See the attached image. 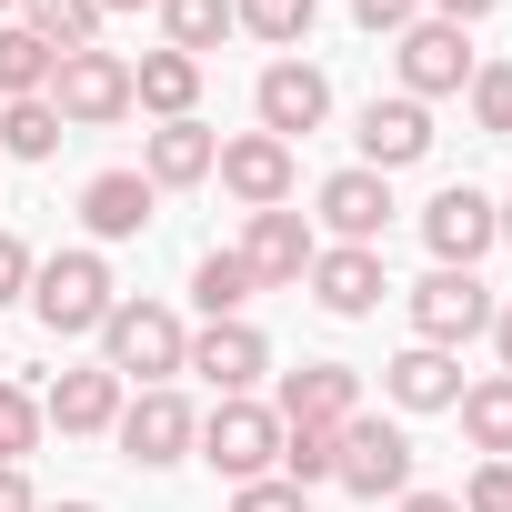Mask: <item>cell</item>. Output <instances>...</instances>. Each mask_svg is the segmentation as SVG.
<instances>
[{
	"label": "cell",
	"mask_w": 512,
	"mask_h": 512,
	"mask_svg": "<svg viewBox=\"0 0 512 512\" xmlns=\"http://www.w3.org/2000/svg\"><path fill=\"white\" fill-rule=\"evenodd\" d=\"M111 302H121V292H111V262H101V251H51V262H31V312H41L51 342L101 332Z\"/></svg>",
	"instance_id": "obj_1"
},
{
	"label": "cell",
	"mask_w": 512,
	"mask_h": 512,
	"mask_svg": "<svg viewBox=\"0 0 512 512\" xmlns=\"http://www.w3.org/2000/svg\"><path fill=\"white\" fill-rule=\"evenodd\" d=\"M181 352H191V332L161 312V302H111V322H101V372L111 382H171L181 372Z\"/></svg>",
	"instance_id": "obj_2"
},
{
	"label": "cell",
	"mask_w": 512,
	"mask_h": 512,
	"mask_svg": "<svg viewBox=\"0 0 512 512\" xmlns=\"http://www.w3.org/2000/svg\"><path fill=\"white\" fill-rule=\"evenodd\" d=\"M41 101L61 111V131H101V121L131 111V61L121 51H61V71H51Z\"/></svg>",
	"instance_id": "obj_3"
},
{
	"label": "cell",
	"mask_w": 512,
	"mask_h": 512,
	"mask_svg": "<svg viewBox=\"0 0 512 512\" xmlns=\"http://www.w3.org/2000/svg\"><path fill=\"white\" fill-rule=\"evenodd\" d=\"M332 482H342V492H362V502L412 492V432H402V422H382V412H352V422H342V462H332Z\"/></svg>",
	"instance_id": "obj_4"
},
{
	"label": "cell",
	"mask_w": 512,
	"mask_h": 512,
	"mask_svg": "<svg viewBox=\"0 0 512 512\" xmlns=\"http://www.w3.org/2000/svg\"><path fill=\"white\" fill-rule=\"evenodd\" d=\"M201 462H211L221 482H272V462H282V412L221 402V412L201 422Z\"/></svg>",
	"instance_id": "obj_5"
},
{
	"label": "cell",
	"mask_w": 512,
	"mask_h": 512,
	"mask_svg": "<svg viewBox=\"0 0 512 512\" xmlns=\"http://www.w3.org/2000/svg\"><path fill=\"white\" fill-rule=\"evenodd\" d=\"M422 241H432V262H442V272H472L482 251L502 241V201H482L472 181H452V191L422 201Z\"/></svg>",
	"instance_id": "obj_6"
},
{
	"label": "cell",
	"mask_w": 512,
	"mask_h": 512,
	"mask_svg": "<svg viewBox=\"0 0 512 512\" xmlns=\"http://www.w3.org/2000/svg\"><path fill=\"white\" fill-rule=\"evenodd\" d=\"M312 221L282 201V211H251V231H241V272H251V292H292L302 272H312Z\"/></svg>",
	"instance_id": "obj_7"
},
{
	"label": "cell",
	"mask_w": 512,
	"mask_h": 512,
	"mask_svg": "<svg viewBox=\"0 0 512 512\" xmlns=\"http://www.w3.org/2000/svg\"><path fill=\"white\" fill-rule=\"evenodd\" d=\"M392 61H402V91H412V101L472 91V71H482V61H472V31H452V21H412Z\"/></svg>",
	"instance_id": "obj_8"
},
{
	"label": "cell",
	"mask_w": 512,
	"mask_h": 512,
	"mask_svg": "<svg viewBox=\"0 0 512 512\" xmlns=\"http://www.w3.org/2000/svg\"><path fill=\"white\" fill-rule=\"evenodd\" d=\"M412 332H422L432 352H452V342L492 332V292H482L472 272H422V282H412Z\"/></svg>",
	"instance_id": "obj_9"
},
{
	"label": "cell",
	"mask_w": 512,
	"mask_h": 512,
	"mask_svg": "<svg viewBox=\"0 0 512 512\" xmlns=\"http://www.w3.org/2000/svg\"><path fill=\"white\" fill-rule=\"evenodd\" d=\"M111 432H121V452H131L141 472H161V462H181V452L201 442V422H191V402H181L171 382H151L141 402H121V422H111Z\"/></svg>",
	"instance_id": "obj_10"
},
{
	"label": "cell",
	"mask_w": 512,
	"mask_h": 512,
	"mask_svg": "<svg viewBox=\"0 0 512 512\" xmlns=\"http://www.w3.org/2000/svg\"><path fill=\"white\" fill-rule=\"evenodd\" d=\"M221 191L241 201V211H282L292 201V141H272V131H241V141H221Z\"/></svg>",
	"instance_id": "obj_11"
},
{
	"label": "cell",
	"mask_w": 512,
	"mask_h": 512,
	"mask_svg": "<svg viewBox=\"0 0 512 512\" xmlns=\"http://www.w3.org/2000/svg\"><path fill=\"white\" fill-rule=\"evenodd\" d=\"M181 372H201V382H211L221 402H241L251 382H262V372H272V342H262V332H251V322H211V332H201V342L181 352Z\"/></svg>",
	"instance_id": "obj_12"
},
{
	"label": "cell",
	"mask_w": 512,
	"mask_h": 512,
	"mask_svg": "<svg viewBox=\"0 0 512 512\" xmlns=\"http://www.w3.org/2000/svg\"><path fill=\"white\" fill-rule=\"evenodd\" d=\"M302 282H312V302H322V312H342V322H362V312L392 292V282H382V251H362V241L312 251V272H302Z\"/></svg>",
	"instance_id": "obj_13"
},
{
	"label": "cell",
	"mask_w": 512,
	"mask_h": 512,
	"mask_svg": "<svg viewBox=\"0 0 512 512\" xmlns=\"http://www.w3.org/2000/svg\"><path fill=\"white\" fill-rule=\"evenodd\" d=\"M251 101H262V131H272V141H292V131H322V121H332V81H322L312 61H272Z\"/></svg>",
	"instance_id": "obj_14"
},
{
	"label": "cell",
	"mask_w": 512,
	"mask_h": 512,
	"mask_svg": "<svg viewBox=\"0 0 512 512\" xmlns=\"http://www.w3.org/2000/svg\"><path fill=\"white\" fill-rule=\"evenodd\" d=\"M422 151H432V111H422L412 91H392V101H372V111H362V171H382V181H392V171H412Z\"/></svg>",
	"instance_id": "obj_15"
},
{
	"label": "cell",
	"mask_w": 512,
	"mask_h": 512,
	"mask_svg": "<svg viewBox=\"0 0 512 512\" xmlns=\"http://www.w3.org/2000/svg\"><path fill=\"white\" fill-rule=\"evenodd\" d=\"M211 161H221V131H201V121H161L151 151H141V181H151V191H191V181H211Z\"/></svg>",
	"instance_id": "obj_16"
},
{
	"label": "cell",
	"mask_w": 512,
	"mask_h": 512,
	"mask_svg": "<svg viewBox=\"0 0 512 512\" xmlns=\"http://www.w3.org/2000/svg\"><path fill=\"white\" fill-rule=\"evenodd\" d=\"M322 221H332V241H382V221H392V181L382 171H332L322 181Z\"/></svg>",
	"instance_id": "obj_17"
},
{
	"label": "cell",
	"mask_w": 512,
	"mask_h": 512,
	"mask_svg": "<svg viewBox=\"0 0 512 512\" xmlns=\"http://www.w3.org/2000/svg\"><path fill=\"white\" fill-rule=\"evenodd\" d=\"M382 392H392L402 412H452V402H462V362L432 352V342H412L402 362H382Z\"/></svg>",
	"instance_id": "obj_18"
},
{
	"label": "cell",
	"mask_w": 512,
	"mask_h": 512,
	"mask_svg": "<svg viewBox=\"0 0 512 512\" xmlns=\"http://www.w3.org/2000/svg\"><path fill=\"white\" fill-rule=\"evenodd\" d=\"M362 412V382L342 372V362H302L292 382H282V422H322V432H342Z\"/></svg>",
	"instance_id": "obj_19"
},
{
	"label": "cell",
	"mask_w": 512,
	"mask_h": 512,
	"mask_svg": "<svg viewBox=\"0 0 512 512\" xmlns=\"http://www.w3.org/2000/svg\"><path fill=\"white\" fill-rule=\"evenodd\" d=\"M191 101H201V61H191V51H141V61H131V111L191 121Z\"/></svg>",
	"instance_id": "obj_20"
},
{
	"label": "cell",
	"mask_w": 512,
	"mask_h": 512,
	"mask_svg": "<svg viewBox=\"0 0 512 512\" xmlns=\"http://www.w3.org/2000/svg\"><path fill=\"white\" fill-rule=\"evenodd\" d=\"M41 422H51V432H111V422H121V382H111L101 362H91V372H61L51 402H41Z\"/></svg>",
	"instance_id": "obj_21"
},
{
	"label": "cell",
	"mask_w": 512,
	"mask_h": 512,
	"mask_svg": "<svg viewBox=\"0 0 512 512\" xmlns=\"http://www.w3.org/2000/svg\"><path fill=\"white\" fill-rule=\"evenodd\" d=\"M151 201H161V191H151L141 171H101V181L81 191V221H91L101 241H131V231H151Z\"/></svg>",
	"instance_id": "obj_22"
},
{
	"label": "cell",
	"mask_w": 512,
	"mask_h": 512,
	"mask_svg": "<svg viewBox=\"0 0 512 512\" xmlns=\"http://www.w3.org/2000/svg\"><path fill=\"white\" fill-rule=\"evenodd\" d=\"M452 412H462V432H472V452H482V462H512V372L472 382Z\"/></svg>",
	"instance_id": "obj_23"
},
{
	"label": "cell",
	"mask_w": 512,
	"mask_h": 512,
	"mask_svg": "<svg viewBox=\"0 0 512 512\" xmlns=\"http://www.w3.org/2000/svg\"><path fill=\"white\" fill-rule=\"evenodd\" d=\"M312 11H322V0H231V31L272 41V51H302L312 41Z\"/></svg>",
	"instance_id": "obj_24"
},
{
	"label": "cell",
	"mask_w": 512,
	"mask_h": 512,
	"mask_svg": "<svg viewBox=\"0 0 512 512\" xmlns=\"http://www.w3.org/2000/svg\"><path fill=\"white\" fill-rule=\"evenodd\" d=\"M332 462H342V432H322V422H282V482L292 492H312V482H332Z\"/></svg>",
	"instance_id": "obj_25"
},
{
	"label": "cell",
	"mask_w": 512,
	"mask_h": 512,
	"mask_svg": "<svg viewBox=\"0 0 512 512\" xmlns=\"http://www.w3.org/2000/svg\"><path fill=\"white\" fill-rule=\"evenodd\" d=\"M21 31H31V41H51V51H91L101 0H21Z\"/></svg>",
	"instance_id": "obj_26"
},
{
	"label": "cell",
	"mask_w": 512,
	"mask_h": 512,
	"mask_svg": "<svg viewBox=\"0 0 512 512\" xmlns=\"http://www.w3.org/2000/svg\"><path fill=\"white\" fill-rule=\"evenodd\" d=\"M51 71H61V51H51V41L0 31V101H41V91H51Z\"/></svg>",
	"instance_id": "obj_27"
},
{
	"label": "cell",
	"mask_w": 512,
	"mask_h": 512,
	"mask_svg": "<svg viewBox=\"0 0 512 512\" xmlns=\"http://www.w3.org/2000/svg\"><path fill=\"white\" fill-rule=\"evenodd\" d=\"M191 302H201L211 322H241V302H251V272H241V251H201V262H191Z\"/></svg>",
	"instance_id": "obj_28"
},
{
	"label": "cell",
	"mask_w": 512,
	"mask_h": 512,
	"mask_svg": "<svg viewBox=\"0 0 512 512\" xmlns=\"http://www.w3.org/2000/svg\"><path fill=\"white\" fill-rule=\"evenodd\" d=\"M161 31H171V51H221V31H231V0H161Z\"/></svg>",
	"instance_id": "obj_29"
},
{
	"label": "cell",
	"mask_w": 512,
	"mask_h": 512,
	"mask_svg": "<svg viewBox=\"0 0 512 512\" xmlns=\"http://www.w3.org/2000/svg\"><path fill=\"white\" fill-rule=\"evenodd\" d=\"M0 151H11V161H51L61 151V111L51 101H11V111H0Z\"/></svg>",
	"instance_id": "obj_30"
},
{
	"label": "cell",
	"mask_w": 512,
	"mask_h": 512,
	"mask_svg": "<svg viewBox=\"0 0 512 512\" xmlns=\"http://www.w3.org/2000/svg\"><path fill=\"white\" fill-rule=\"evenodd\" d=\"M31 442H41V402H31L21 382H0V462H21Z\"/></svg>",
	"instance_id": "obj_31"
},
{
	"label": "cell",
	"mask_w": 512,
	"mask_h": 512,
	"mask_svg": "<svg viewBox=\"0 0 512 512\" xmlns=\"http://www.w3.org/2000/svg\"><path fill=\"white\" fill-rule=\"evenodd\" d=\"M472 121H482V131H512V61L472 71Z\"/></svg>",
	"instance_id": "obj_32"
},
{
	"label": "cell",
	"mask_w": 512,
	"mask_h": 512,
	"mask_svg": "<svg viewBox=\"0 0 512 512\" xmlns=\"http://www.w3.org/2000/svg\"><path fill=\"white\" fill-rule=\"evenodd\" d=\"M462 512H512V462H482L462 482Z\"/></svg>",
	"instance_id": "obj_33"
},
{
	"label": "cell",
	"mask_w": 512,
	"mask_h": 512,
	"mask_svg": "<svg viewBox=\"0 0 512 512\" xmlns=\"http://www.w3.org/2000/svg\"><path fill=\"white\" fill-rule=\"evenodd\" d=\"M231 512H312V492H292V482H241Z\"/></svg>",
	"instance_id": "obj_34"
},
{
	"label": "cell",
	"mask_w": 512,
	"mask_h": 512,
	"mask_svg": "<svg viewBox=\"0 0 512 512\" xmlns=\"http://www.w3.org/2000/svg\"><path fill=\"white\" fill-rule=\"evenodd\" d=\"M11 302H31V251H21V231H0V312Z\"/></svg>",
	"instance_id": "obj_35"
},
{
	"label": "cell",
	"mask_w": 512,
	"mask_h": 512,
	"mask_svg": "<svg viewBox=\"0 0 512 512\" xmlns=\"http://www.w3.org/2000/svg\"><path fill=\"white\" fill-rule=\"evenodd\" d=\"M352 21H362V31H392V41H402V31L422 21V0H352Z\"/></svg>",
	"instance_id": "obj_36"
},
{
	"label": "cell",
	"mask_w": 512,
	"mask_h": 512,
	"mask_svg": "<svg viewBox=\"0 0 512 512\" xmlns=\"http://www.w3.org/2000/svg\"><path fill=\"white\" fill-rule=\"evenodd\" d=\"M422 11H432V21H452V31H472L482 11H502V0H422Z\"/></svg>",
	"instance_id": "obj_37"
},
{
	"label": "cell",
	"mask_w": 512,
	"mask_h": 512,
	"mask_svg": "<svg viewBox=\"0 0 512 512\" xmlns=\"http://www.w3.org/2000/svg\"><path fill=\"white\" fill-rule=\"evenodd\" d=\"M0 512H41V502H31V482H21V462H0Z\"/></svg>",
	"instance_id": "obj_38"
},
{
	"label": "cell",
	"mask_w": 512,
	"mask_h": 512,
	"mask_svg": "<svg viewBox=\"0 0 512 512\" xmlns=\"http://www.w3.org/2000/svg\"><path fill=\"white\" fill-rule=\"evenodd\" d=\"M402 512H462L452 492H402Z\"/></svg>",
	"instance_id": "obj_39"
},
{
	"label": "cell",
	"mask_w": 512,
	"mask_h": 512,
	"mask_svg": "<svg viewBox=\"0 0 512 512\" xmlns=\"http://www.w3.org/2000/svg\"><path fill=\"white\" fill-rule=\"evenodd\" d=\"M492 342H502V372H512V302L492 312Z\"/></svg>",
	"instance_id": "obj_40"
},
{
	"label": "cell",
	"mask_w": 512,
	"mask_h": 512,
	"mask_svg": "<svg viewBox=\"0 0 512 512\" xmlns=\"http://www.w3.org/2000/svg\"><path fill=\"white\" fill-rule=\"evenodd\" d=\"M101 11H141V0H101Z\"/></svg>",
	"instance_id": "obj_41"
},
{
	"label": "cell",
	"mask_w": 512,
	"mask_h": 512,
	"mask_svg": "<svg viewBox=\"0 0 512 512\" xmlns=\"http://www.w3.org/2000/svg\"><path fill=\"white\" fill-rule=\"evenodd\" d=\"M61 512H101V502H61Z\"/></svg>",
	"instance_id": "obj_42"
},
{
	"label": "cell",
	"mask_w": 512,
	"mask_h": 512,
	"mask_svg": "<svg viewBox=\"0 0 512 512\" xmlns=\"http://www.w3.org/2000/svg\"><path fill=\"white\" fill-rule=\"evenodd\" d=\"M502 241H512V201H502Z\"/></svg>",
	"instance_id": "obj_43"
},
{
	"label": "cell",
	"mask_w": 512,
	"mask_h": 512,
	"mask_svg": "<svg viewBox=\"0 0 512 512\" xmlns=\"http://www.w3.org/2000/svg\"><path fill=\"white\" fill-rule=\"evenodd\" d=\"M0 11H11V0H0Z\"/></svg>",
	"instance_id": "obj_44"
}]
</instances>
